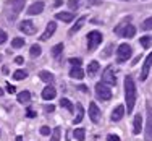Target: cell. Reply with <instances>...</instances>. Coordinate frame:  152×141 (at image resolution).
<instances>
[{"label":"cell","instance_id":"cell-19","mask_svg":"<svg viewBox=\"0 0 152 141\" xmlns=\"http://www.w3.org/2000/svg\"><path fill=\"white\" fill-rule=\"evenodd\" d=\"M76 117H75V120H73V123L75 125H78V123H81L83 122V118H84V109H83V106L81 104H78V106H76Z\"/></svg>","mask_w":152,"mask_h":141},{"label":"cell","instance_id":"cell-8","mask_svg":"<svg viewBox=\"0 0 152 141\" xmlns=\"http://www.w3.org/2000/svg\"><path fill=\"white\" fill-rule=\"evenodd\" d=\"M20 31L24 32V34H29L31 36V34H34V32L37 31V26H36L31 20H24V21H21V23H20Z\"/></svg>","mask_w":152,"mask_h":141},{"label":"cell","instance_id":"cell-3","mask_svg":"<svg viewBox=\"0 0 152 141\" xmlns=\"http://www.w3.org/2000/svg\"><path fill=\"white\" fill-rule=\"evenodd\" d=\"M100 42H102V34L99 31H91L88 34V50L89 52H94L99 47Z\"/></svg>","mask_w":152,"mask_h":141},{"label":"cell","instance_id":"cell-26","mask_svg":"<svg viewBox=\"0 0 152 141\" xmlns=\"http://www.w3.org/2000/svg\"><path fill=\"white\" fill-rule=\"evenodd\" d=\"M26 76H28L26 70H16L15 73H13V79H16V81H21V79H24Z\"/></svg>","mask_w":152,"mask_h":141},{"label":"cell","instance_id":"cell-39","mask_svg":"<svg viewBox=\"0 0 152 141\" xmlns=\"http://www.w3.org/2000/svg\"><path fill=\"white\" fill-rule=\"evenodd\" d=\"M107 141H120V136H118V135H108Z\"/></svg>","mask_w":152,"mask_h":141},{"label":"cell","instance_id":"cell-35","mask_svg":"<svg viewBox=\"0 0 152 141\" xmlns=\"http://www.w3.org/2000/svg\"><path fill=\"white\" fill-rule=\"evenodd\" d=\"M7 93H8V94H15L16 93V88L13 84H10V83H7Z\"/></svg>","mask_w":152,"mask_h":141},{"label":"cell","instance_id":"cell-21","mask_svg":"<svg viewBox=\"0 0 152 141\" xmlns=\"http://www.w3.org/2000/svg\"><path fill=\"white\" fill-rule=\"evenodd\" d=\"M60 107H61V109L65 107V109H66L68 112H73V109H75L73 104H71V101L66 99V97H61V99H60Z\"/></svg>","mask_w":152,"mask_h":141},{"label":"cell","instance_id":"cell-43","mask_svg":"<svg viewBox=\"0 0 152 141\" xmlns=\"http://www.w3.org/2000/svg\"><path fill=\"white\" fill-rule=\"evenodd\" d=\"M79 89H81V91H83V93H88V88H86V86H84V84H81V86H79Z\"/></svg>","mask_w":152,"mask_h":141},{"label":"cell","instance_id":"cell-9","mask_svg":"<svg viewBox=\"0 0 152 141\" xmlns=\"http://www.w3.org/2000/svg\"><path fill=\"white\" fill-rule=\"evenodd\" d=\"M152 67V52L149 55L146 57V60H144V65H142V70H141V81H146L147 79V75H149V70Z\"/></svg>","mask_w":152,"mask_h":141},{"label":"cell","instance_id":"cell-5","mask_svg":"<svg viewBox=\"0 0 152 141\" xmlns=\"http://www.w3.org/2000/svg\"><path fill=\"white\" fill-rule=\"evenodd\" d=\"M115 34L121 36V37H134L136 34V28L133 24H120V26L115 28Z\"/></svg>","mask_w":152,"mask_h":141},{"label":"cell","instance_id":"cell-41","mask_svg":"<svg viewBox=\"0 0 152 141\" xmlns=\"http://www.w3.org/2000/svg\"><path fill=\"white\" fill-rule=\"evenodd\" d=\"M44 110H45V112H53V110H55V107H53V106H45Z\"/></svg>","mask_w":152,"mask_h":141},{"label":"cell","instance_id":"cell-16","mask_svg":"<svg viewBox=\"0 0 152 141\" xmlns=\"http://www.w3.org/2000/svg\"><path fill=\"white\" fill-rule=\"evenodd\" d=\"M86 20H88V16H86V15L79 16V18H78V21H76V24H75L73 28H71L70 31H68V34H70V36H73L75 32H78V31L83 28V24H84V21H86Z\"/></svg>","mask_w":152,"mask_h":141},{"label":"cell","instance_id":"cell-37","mask_svg":"<svg viewBox=\"0 0 152 141\" xmlns=\"http://www.w3.org/2000/svg\"><path fill=\"white\" fill-rule=\"evenodd\" d=\"M41 135L42 136H49L50 135V128H49V126H42V128H41Z\"/></svg>","mask_w":152,"mask_h":141},{"label":"cell","instance_id":"cell-38","mask_svg":"<svg viewBox=\"0 0 152 141\" xmlns=\"http://www.w3.org/2000/svg\"><path fill=\"white\" fill-rule=\"evenodd\" d=\"M26 115H28V117H29V118H34V117H36V115H37V114H36V112L32 110L31 107H28V110H26Z\"/></svg>","mask_w":152,"mask_h":141},{"label":"cell","instance_id":"cell-25","mask_svg":"<svg viewBox=\"0 0 152 141\" xmlns=\"http://www.w3.org/2000/svg\"><path fill=\"white\" fill-rule=\"evenodd\" d=\"M73 136L78 141H84V138H86V130L84 128H76L75 131H73Z\"/></svg>","mask_w":152,"mask_h":141},{"label":"cell","instance_id":"cell-31","mask_svg":"<svg viewBox=\"0 0 152 141\" xmlns=\"http://www.w3.org/2000/svg\"><path fill=\"white\" fill-rule=\"evenodd\" d=\"M61 52H63V44H57V46L52 47V55L53 57H58Z\"/></svg>","mask_w":152,"mask_h":141},{"label":"cell","instance_id":"cell-12","mask_svg":"<svg viewBox=\"0 0 152 141\" xmlns=\"http://www.w3.org/2000/svg\"><path fill=\"white\" fill-rule=\"evenodd\" d=\"M125 106H117L113 109V112H112V117H110V120L112 122H120L123 117H125Z\"/></svg>","mask_w":152,"mask_h":141},{"label":"cell","instance_id":"cell-14","mask_svg":"<svg viewBox=\"0 0 152 141\" xmlns=\"http://www.w3.org/2000/svg\"><path fill=\"white\" fill-rule=\"evenodd\" d=\"M55 96H57V89L53 88V86H45V88L42 89V99L52 101Z\"/></svg>","mask_w":152,"mask_h":141},{"label":"cell","instance_id":"cell-20","mask_svg":"<svg viewBox=\"0 0 152 141\" xmlns=\"http://www.w3.org/2000/svg\"><path fill=\"white\" fill-rule=\"evenodd\" d=\"M70 76L73 79H83L84 78V71L81 70V67H73L70 71Z\"/></svg>","mask_w":152,"mask_h":141},{"label":"cell","instance_id":"cell-2","mask_svg":"<svg viewBox=\"0 0 152 141\" xmlns=\"http://www.w3.org/2000/svg\"><path fill=\"white\" fill-rule=\"evenodd\" d=\"M24 5H26V0H7L5 8H7V12H8V20L15 21L16 16L23 12Z\"/></svg>","mask_w":152,"mask_h":141},{"label":"cell","instance_id":"cell-32","mask_svg":"<svg viewBox=\"0 0 152 141\" xmlns=\"http://www.w3.org/2000/svg\"><path fill=\"white\" fill-rule=\"evenodd\" d=\"M141 29H144V31H151L152 29V16L147 18V20L141 24Z\"/></svg>","mask_w":152,"mask_h":141},{"label":"cell","instance_id":"cell-33","mask_svg":"<svg viewBox=\"0 0 152 141\" xmlns=\"http://www.w3.org/2000/svg\"><path fill=\"white\" fill-rule=\"evenodd\" d=\"M79 5H81V0H68V7H70L71 10L79 8Z\"/></svg>","mask_w":152,"mask_h":141},{"label":"cell","instance_id":"cell-6","mask_svg":"<svg viewBox=\"0 0 152 141\" xmlns=\"http://www.w3.org/2000/svg\"><path fill=\"white\" fill-rule=\"evenodd\" d=\"M131 52H133L131 46H128V44L118 46V50H117V62H118V63L126 62V60L131 57Z\"/></svg>","mask_w":152,"mask_h":141},{"label":"cell","instance_id":"cell-44","mask_svg":"<svg viewBox=\"0 0 152 141\" xmlns=\"http://www.w3.org/2000/svg\"><path fill=\"white\" fill-rule=\"evenodd\" d=\"M16 141H23V136H16Z\"/></svg>","mask_w":152,"mask_h":141},{"label":"cell","instance_id":"cell-22","mask_svg":"<svg viewBox=\"0 0 152 141\" xmlns=\"http://www.w3.org/2000/svg\"><path fill=\"white\" fill-rule=\"evenodd\" d=\"M29 101H31V94L28 91H21L18 94V102L20 104H26V102H29Z\"/></svg>","mask_w":152,"mask_h":141},{"label":"cell","instance_id":"cell-18","mask_svg":"<svg viewBox=\"0 0 152 141\" xmlns=\"http://www.w3.org/2000/svg\"><path fill=\"white\" fill-rule=\"evenodd\" d=\"M146 112H147V138H151L152 136V107L147 106Z\"/></svg>","mask_w":152,"mask_h":141},{"label":"cell","instance_id":"cell-45","mask_svg":"<svg viewBox=\"0 0 152 141\" xmlns=\"http://www.w3.org/2000/svg\"><path fill=\"white\" fill-rule=\"evenodd\" d=\"M0 96H3V89H0Z\"/></svg>","mask_w":152,"mask_h":141},{"label":"cell","instance_id":"cell-24","mask_svg":"<svg viewBox=\"0 0 152 141\" xmlns=\"http://www.w3.org/2000/svg\"><path fill=\"white\" fill-rule=\"evenodd\" d=\"M39 78H41L44 83H52L53 81V75L50 73V71H45V70H42L41 73H39Z\"/></svg>","mask_w":152,"mask_h":141},{"label":"cell","instance_id":"cell-23","mask_svg":"<svg viewBox=\"0 0 152 141\" xmlns=\"http://www.w3.org/2000/svg\"><path fill=\"white\" fill-rule=\"evenodd\" d=\"M99 68H100V65L97 60H92L91 63H89V67H88V75H96L97 71H99Z\"/></svg>","mask_w":152,"mask_h":141},{"label":"cell","instance_id":"cell-28","mask_svg":"<svg viewBox=\"0 0 152 141\" xmlns=\"http://www.w3.org/2000/svg\"><path fill=\"white\" fill-rule=\"evenodd\" d=\"M24 46V37H15L12 41V47L13 49H20V47Z\"/></svg>","mask_w":152,"mask_h":141},{"label":"cell","instance_id":"cell-46","mask_svg":"<svg viewBox=\"0 0 152 141\" xmlns=\"http://www.w3.org/2000/svg\"><path fill=\"white\" fill-rule=\"evenodd\" d=\"M121 2H129V0H121Z\"/></svg>","mask_w":152,"mask_h":141},{"label":"cell","instance_id":"cell-1","mask_svg":"<svg viewBox=\"0 0 152 141\" xmlns=\"http://www.w3.org/2000/svg\"><path fill=\"white\" fill-rule=\"evenodd\" d=\"M136 84H134V79L131 76H126L125 78V102H126V110L128 114H131L133 109H134V104H136Z\"/></svg>","mask_w":152,"mask_h":141},{"label":"cell","instance_id":"cell-4","mask_svg":"<svg viewBox=\"0 0 152 141\" xmlns=\"http://www.w3.org/2000/svg\"><path fill=\"white\" fill-rule=\"evenodd\" d=\"M96 96L100 101H110L112 99V89L107 84H104V83H97L96 84Z\"/></svg>","mask_w":152,"mask_h":141},{"label":"cell","instance_id":"cell-27","mask_svg":"<svg viewBox=\"0 0 152 141\" xmlns=\"http://www.w3.org/2000/svg\"><path fill=\"white\" fill-rule=\"evenodd\" d=\"M152 44V36H144V37H141V46L144 47V49H149Z\"/></svg>","mask_w":152,"mask_h":141},{"label":"cell","instance_id":"cell-40","mask_svg":"<svg viewBox=\"0 0 152 141\" xmlns=\"http://www.w3.org/2000/svg\"><path fill=\"white\" fill-rule=\"evenodd\" d=\"M23 62H24V59H23V57H16V59H15V63H16V65H21Z\"/></svg>","mask_w":152,"mask_h":141},{"label":"cell","instance_id":"cell-30","mask_svg":"<svg viewBox=\"0 0 152 141\" xmlns=\"http://www.w3.org/2000/svg\"><path fill=\"white\" fill-rule=\"evenodd\" d=\"M60 135H61L60 126H55L52 131V136H50V141H60Z\"/></svg>","mask_w":152,"mask_h":141},{"label":"cell","instance_id":"cell-7","mask_svg":"<svg viewBox=\"0 0 152 141\" xmlns=\"http://www.w3.org/2000/svg\"><path fill=\"white\" fill-rule=\"evenodd\" d=\"M102 83H104V84H107V86L117 84V78H115V75H113V67H112V65L104 70V73H102Z\"/></svg>","mask_w":152,"mask_h":141},{"label":"cell","instance_id":"cell-15","mask_svg":"<svg viewBox=\"0 0 152 141\" xmlns=\"http://www.w3.org/2000/svg\"><path fill=\"white\" fill-rule=\"evenodd\" d=\"M57 20H60V21H63V23H70V21H73L75 20V13H68V12H58L55 15Z\"/></svg>","mask_w":152,"mask_h":141},{"label":"cell","instance_id":"cell-36","mask_svg":"<svg viewBox=\"0 0 152 141\" xmlns=\"http://www.w3.org/2000/svg\"><path fill=\"white\" fill-rule=\"evenodd\" d=\"M70 63L73 65V67H81V59H70Z\"/></svg>","mask_w":152,"mask_h":141},{"label":"cell","instance_id":"cell-13","mask_svg":"<svg viewBox=\"0 0 152 141\" xmlns=\"http://www.w3.org/2000/svg\"><path fill=\"white\" fill-rule=\"evenodd\" d=\"M42 10H44V2H34L32 5L28 8V15H39V13H42Z\"/></svg>","mask_w":152,"mask_h":141},{"label":"cell","instance_id":"cell-17","mask_svg":"<svg viewBox=\"0 0 152 141\" xmlns=\"http://www.w3.org/2000/svg\"><path fill=\"white\" fill-rule=\"evenodd\" d=\"M141 130H142V117H141V114H137L134 117V123H133V133L139 135Z\"/></svg>","mask_w":152,"mask_h":141},{"label":"cell","instance_id":"cell-29","mask_svg":"<svg viewBox=\"0 0 152 141\" xmlns=\"http://www.w3.org/2000/svg\"><path fill=\"white\" fill-rule=\"evenodd\" d=\"M41 52H42L41 46L34 44V46L31 47V50H29V55H31V57H39V55H41Z\"/></svg>","mask_w":152,"mask_h":141},{"label":"cell","instance_id":"cell-10","mask_svg":"<svg viewBox=\"0 0 152 141\" xmlns=\"http://www.w3.org/2000/svg\"><path fill=\"white\" fill-rule=\"evenodd\" d=\"M89 118H91L94 123H99V120H100V110H99L96 102L89 104Z\"/></svg>","mask_w":152,"mask_h":141},{"label":"cell","instance_id":"cell-34","mask_svg":"<svg viewBox=\"0 0 152 141\" xmlns=\"http://www.w3.org/2000/svg\"><path fill=\"white\" fill-rule=\"evenodd\" d=\"M7 39H8L7 32L3 31V29H0V46H2V44H5V42H7Z\"/></svg>","mask_w":152,"mask_h":141},{"label":"cell","instance_id":"cell-42","mask_svg":"<svg viewBox=\"0 0 152 141\" xmlns=\"http://www.w3.org/2000/svg\"><path fill=\"white\" fill-rule=\"evenodd\" d=\"M61 3H63V2H61V0H55V2H53V7H60Z\"/></svg>","mask_w":152,"mask_h":141},{"label":"cell","instance_id":"cell-11","mask_svg":"<svg viewBox=\"0 0 152 141\" xmlns=\"http://www.w3.org/2000/svg\"><path fill=\"white\" fill-rule=\"evenodd\" d=\"M55 29H57V24H55V21H49V23H47V28H45V31L42 32L41 34V41H47V39L50 37V36L53 34V32H55Z\"/></svg>","mask_w":152,"mask_h":141}]
</instances>
